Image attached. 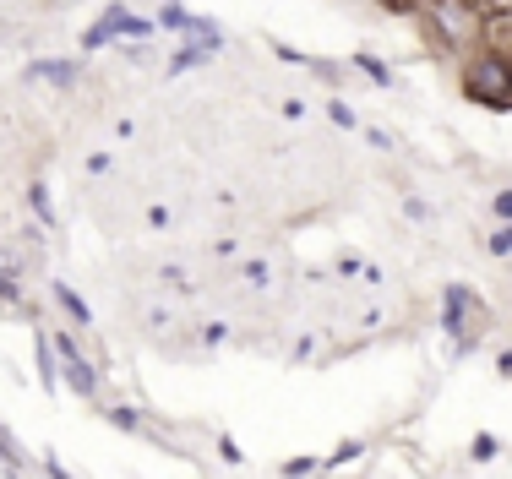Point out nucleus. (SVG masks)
I'll return each instance as SVG.
<instances>
[{"label": "nucleus", "mask_w": 512, "mask_h": 479, "mask_svg": "<svg viewBox=\"0 0 512 479\" xmlns=\"http://www.w3.org/2000/svg\"><path fill=\"white\" fill-rule=\"evenodd\" d=\"M420 17L436 33V44H447V49H474V39L485 28L480 0H420Z\"/></svg>", "instance_id": "f257e3e1"}, {"label": "nucleus", "mask_w": 512, "mask_h": 479, "mask_svg": "<svg viewBox=\"0 0 512 479\" xmlns=\"http://www.w3.org/2000/svg\"><path fill=\"white\" fill-rule=\"evenodd\" d=\"M463 93L491 104V109H512V55L507 49H480V55H469V66H463Z\"/></svg>", "instance_id": "f03ea898"}, {"label": "nucleus", "mask_w": 512, "mask_h": 479, "mask_svg": "<svg viewBox=\"0 0 512 479\" xmlns=\"http://www.w3.org/2000/svg\"><path fill=\"white\" fill-rule=\"evenodd\" d=\"M115 33H120V39H126V33H131V39H148L153 28H148V22H142V17H131L126 6H109L104 17L93 22L88 33H82V49H104L109 39H115Z\"/></svg>", "instance_id": "7ed1b4c3"}, {"label": "nucleus", "mask_w": 512, "mask_h": 479, "mask_svg": "<svg viewBox=\"0 0 512 479\" xmlns=\"http://www.w3.org/2000/svg\"><path fill=\"white\" fill-rule=\"evenodd\" d=\"M60 371H66V387L77 392V398H93V392H99V371H93L82 354H66V360H60Z\"/></svg>", "instance_id": "20e7f679"}, {"label": "nucleus", "mask_w": 512, "mask_h": 479, "mask_svg": "<svg viewBox=\"0 0 512 479\" xmlns=\"http://www.w3.org/2000/svg\"><path fill=\"white\" fill-rule=\"evenodd\" d=\"M442 327H447V333H453V338H463V316H469V305H480V300H474V294L469 289H463V284H453V289H447L442 294Z\"/></svg>", "instance_id": "39448f33"}, {"label": "nucleus", "mask_w": 512, "mask_h": 479, "mask_svg": "<svg viewBox=\"0 0 512 479\" xmlns=\"http://www.w3.org/2000/svg\"><path fill=\"white\" fill-rule=\"evenodd\" d=\"M28 82H50V88H71V82H77V60H39V66H28Z\"/></svg>", "instance_id": "423d86ee"}, {"label": "nucleus", "mask_w": 512, "mask_h": 479, "mask_svg": "<svg viewBox=\"0 0 512 479\" xmlns=\"http://www.w3.org/2000/svg\"><path fill=\"white\" fill-rule=\"evenodd\" d=\"M55 300H60V311H66V316H71V322H82V327H88V322H93V311H88V300H82V294H77V289H66V284H55Z\"/></svg>", "instance_id": "0eeeda50"}, {"label": "nucleus", "mask_w": 512, "mask_h": 479, "mask_svg": "<svg viewBox=\"0 0 512 479\" xmlns=\"http://www.w3.org/2000/svg\"><path fill=\"white\" fill-rule=\"evenodd\" d=\"M39 371H44V382H60V354H55V338H44L39 333Z\"/></svg>", "instance_id": "6e6552de"}, {"label": "nucleus", "mask_w": 512, "mask_h": 479, "mask_svg": "<svg viewBox=\"0 0 512 479\" xmlns=\"http://www.w3.org/2000/svg\"><path fill=\"white\" fill-rule=\"evenodd\" d=\"M355 66H360V71H365V77H371V82H382V88H393V66H382V60H376V55H360Z\"/></svg>", "instance_id": "1a4fd4ad"}, {"label": "nucleus", "mask_w": 512, "mask_h": 479, "mask_svg": "<svg viewBox=\"0 0 512 479\" xmlns=\"http://www.w3.org/2000/svg\"><path fill=\"white\" fill-rule=\"evenodd\" d=\"M0 458H6L11 469H22V463H28V452H22L17 441H11V431H6V425H0Z\"/></svg>", "instance_id": "9d476101"}, {"label": "nucleus", "mask_w": 512, "mask_h": 479, "mask_svg": "<svg viewBox=\"0 0 512 479\" xmlns=\"http://www.w3.org/2000/svg\"><path fill=\"white\" fill-rule=\"evenodd\" d=\"M158 22H164V28H175V33H186L191 28V11L186 6H164V11H158Z\"/></svg>", "instance_id": "9b49d317"}, {"label": "nucleus", "mask_w": 512, "mask_h": 479, "mask_svg": "<svg viewBox=\"0 0 512 479\" xmlns=\"http://www.w3.org/2000/svg\"><path fill=\"white\" fill-rule=\"evenodd\" d=\"M327 115H333V126H344V131H355L360 120H355V109L344 104V98H333V104H327Z\"/></svg>", "instance_id": "f8f14e48"}, {"label": "nucleus", "mask_w": 512, "mask_h": 479, "mask_svg": "<svg viewBox=\"0 0 512 479\" xmlns=\"http://www.w3.org/2000/svg\"><path fill=\"white\" fill-rule=\"evenodd\" d=\"M109 425H120V431H142V414L120 403V409H109Z\"/></svg>", "instance_id": "ddd939ff"}, {"label": "nucleus", "mask_w": 512, "mask_h": 479, "mask_svg": "<svg viewBox=\"0 0 512 479\" xmlns=\"http://www.w3.org/2000/svg\"><path fill=\"white\" fill-rule=\"evenodd\" d=\"M491 251H496V256H512V224H507V229H496V235H491Z\"/></svg>", "instance_id": "4468645a"}, {"label": "nucleus", "mask_w": 512, "mask_h": 479, "mask_svg": "<svg viewBox=\"0 0 512 479\" xmlns=\"http://www.w3.org/2000/svg\"><path fill=\"white\" fill-rule=\"evenodd\" d=\"M0 305H17V278L0 273Z\"/></svg>", "instance_id": "2eb2a0df"}, {"label": "nucleus", "mask_w": 512, "mask_h": 479, "mask_svg": "<svg viewBox=\"0 0 512 479\" xmlns=\"http://www.w3.org/2000/svg\"><path fill=\"white\" fill-rule=\"evenodd\" d=\"M28 196H33V207H39V218H44V224H50V191H44V186H33Z\"/></svg>", "instance_id": "dca6fc26"}, {"label": "nucleus", "mask_w": 512, "mask_h": 479, "mask_svg": "<svg viewBox=\"0 0 512 479\" xmlns=\"http://www.w3.org/2000/svg\"><path fill=\"white\" fill-rule=\"evenodd\" d=\"M404 213L414 218V224H425V218H431V207H425L420 196H409V202H404Z\"/></svg>", "instance_id": "f3484780"}, {"label": "nucleus", "mask_w": 512, "mask_h": 479, "mask_svg": "<svg viewBox=\"0 0 512 479\" xmlns=\"http://www.w3.org/2000/svg\"><path fill=\"white\" fill-rule=\"evenodd\" d=\"M485 458H496V436H480V441H474V463H485Z\"/></svg>", "instance_id": "a211bd4d"}, {"label": "nucleus", "mask_w": 512, "mask_h": 479, "mask_svg": "<svg viewBox=\"0 0 512 479\" xmlns=\"http://www.w3.org/2000/svg\"><path fill=\"white\" fill-rule=\"evenodd\" d=\"M240 273H246L251 284H267V262H246V267H240Z\"/></svg>", "instance_id": "6ab92c4d"}, {"label": "nucleus", "mask_w": 512, "mask_h": 479, "mask_svg": "<svg viewBox=\"0 0 512 479\" xmlns=\"http://www.w3.org/2000/svg\"><path fill=\"white\" fill-rule=\"evenodd\" d=\"M491 207H496V218H507V224H512V191H502Z\"/></svg>", "instance_id": "aec40b11"}, {"label": "nucleus", "mask_w": 512, "mask_h": 479, "mask_svg": "<svg viewBox=\"0 0 512 479\" xmlns=\"http://www.w3.org/2000/svg\"><path fill=\"white\" fill-rule=\"evenodd\" d=\"M502 376H512V349L502 354Z\"/></svg>", "instance_id": "412c9836"}]
</instances>
